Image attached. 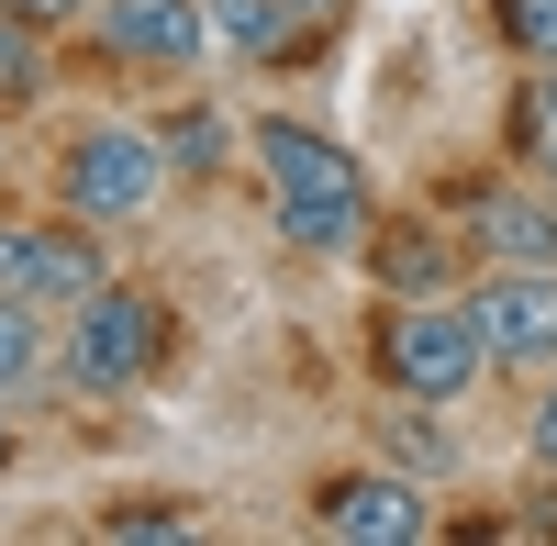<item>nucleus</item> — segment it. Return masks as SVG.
I'll return each mask as SVG.
<instances>
[{
	"label": "nucleus",
	"instance_id": "12",
	"mask_svg": "<svg viewBox=\"0 0 557 546\" xmlns=\"http://www.w3.org/2000/svg\"><path fill=\"white\" fill-rule=\"evenodd\" d=\"M513 157H524V167L546 178V190H557V67L513 89Z\"/></svg>",
	"mask_w": 557,
	"mask_h": 546
},
{
	"label": "nucleus",
	"instance_id": "16",
	"mask_svg": "<svg viewBox=\"0 0 557 546\" xmlns=\"http://www.w3.org/2000/svg\"><path fill=\"white\" fill-rule=\"evenodd\" d=\"M12 380H34V301L0 290V390H12Z\"/></svg>",
	"mask_w": 557,
	"mask_h": 546
},
{
	"label": "nucleus",
	"instance_id": "8",
	"mask_svg": "<svg viewBox=\"0 0 557 546\" xmlns=\"http://www.w3.org/2000/svg\"><path fill=\"white\" fill-rule=\"evenodd\" d=\"M312 524L335 535V546H412L435 513H424V491H412V469H368V480H335V491H323Z\"/></svg>",
	"mask_w": 557,
	"mask_h": 546
},
{
	"label": "nucleus",
	"instance_id": "11",
	"mask_svg": "<svg viewBox=\"0 0 557 546\" xmlns=\"http://www.w3.org/2000/svg\"><path fill=\"white\" fill-rule=\"evenodd\" d=\"M380 280H391V301H446L457 257H446V235H401V246H380Z\"/></svg>",
	"mask_w": 557,
	"mask_h": 546
},
{
	"label": "nucleus",
	"instance_id": "4",
	"mask_svg": "<svg viewBox=\"0 0 557 546\" xmlns=\"http://www.w3.org/2000/svg\"><path fill=\"white\" fill-rule=\"evenodd\" d=\"M380 369H391V390H412V401H457V390L491 369V346H480V324H469V301H401L391 324H380Z\"/></svg>",
	"mask_w": 557,
	"mask_h": 546
},
{
	"label": "nucleus",
	"instance_id": "2",
	"mask_svg": "<svg viewBox=\"0 0 557 546\" xmlns=\"http://www.w3.org/2000/svg\"><path fill=\"white\" fill-rule=\"evenodd\" d=\"M57 190H67L78 223H146L157 190H168V134H146V123H89L78 146H67V167H57Z\"/></svg>",
	"mask_w": 557,
	"mask_h": 546
},
{
	"label": "nucleus",
	"instance_id": "15",
	"mask_svg": "<svg viewBox=\"0 0 557 546\" xmlns=\"http://www.w3.org/2000/svg\"><path fill=\"white\" fill-rule=\"evenodd\" d=\"M491 12H502V34H513L524 57H546V67H557V0H491Z\"/></svg>",
	"mask_w": 557,
	"mask_h": 546
},
{
	"label": "nucleus",
	"instance_id": "5",
	"mask_svg": "<svg viewBox=\"0 0 557 546\" xmlns=\"http://www.w3.org/2000/svg\"><path fill=\"white\" fill-rule=\"evenodd\" d=\"M469 324L502 369H557V268H491L469 290Z\"/></svg>",
	"mask_w": 557,
	"mask_h": 546
},
{
	"label": "nucleus",
	"instance_id": "6",
	"mask_svg": "<svg viewBox=\"0 0 557 546\" xmlns=\"http://www.w3.org/2000/svg\"><path fill=\"white\" fill-rule=\"evenodd\" d=\"M0 290L67 324V312L101 290V246L89 235H45V223H0Z\"/></svg>",
	"mask_w": 557,
	"mask_h": 546
},
{
	"label": "nucleus",
	"instance_id": "17",
	"mask_svg": "<svg viewBox=\"0 0 557 546\" xmlns=\"http://www.w3.org/2000/svg\"><path fill=\"white\" fill-rule=\"evenodd\" d=\"M0 12H12V23H45V34H57L67 12H101V0H0Z\"/></svg>",
	"mask_w": 557,
	"mask_h": 546
},
{
	"label": "nucleus",
	"instance_id": "9",
	"mask_svg": "<svg viewBox=\"0 0 557 546\" xmlns=\"http://www.w3.org/2000/svg\"><path fill=\"white\" fill-rule=\"evenodd\" d=\"M469 235H480L502 268H557V201H524V190H480Z\"/></svg>",
	"mask_w": 557,
	"mask_h": 546
},
{
	"label": "nucleus",
	"instance_id": "1",
	"mask_svg": "<svg viewBox=\"0 0 557 546\" xmlns=\"http://www.w3.org/2000/svg\"><path fill=\"white\" fill-rule=\"evenodd\" d=\"M257 167L278 201V235L301 257H357L368 246V178L346 146H323L312 123H257Z\"/></svg>",
	"mask_w": 557,
	"mask_h": 546
},
{
	"label": "nucleus",
	"instance_id": "7",
	"mask_svg": "<svg viewBox=\"0 0 557 546\" xmlns=\"http://www.w3.org/2000/svg\"><path fill=\"white\" fill-rule=\"evenodd\" d=\"M112 67H201L212 57V0H101Z\"/></svg>",
	"mask_w": 557,
	"mask_h": 546
},
{
	"label": "nucleus",
	"instance_id": "19",
	"mask_svg": "<svg viewBox=\"0 0 557 546\" xmlns=\"http://www.w3.org/2000/svg\"><path fill=\"white\" fill-rule=\"evenodd\" d=\"M0 458H12V413H0Z\"/></svg>",
	"mask_w": 557,
	"mask_h": 546
},
{
	"label": "nucleus",
	"instance_id": "18",
	"mask_svg": "<svg viewBox=\"0 0 557 546\" xmlns=\"http://www.w3.org/2000/svg\"><path fill=\"white\" fill-rule=\"evenodd\" d=\"M535 458L557 469V390H546V413H535Z\"/></svg>",
	"mask_w": 557,
	"mask_h": 546
},
{
	"label": "nucleus",
	"instance_id": "13",
	"mask_svg": "<svg viewBox=\"0 0 557 546\" xmlns=\"http://www.w3.org/2000/svg\"><path fill=\"white\" fill-rule=\"evenodd\" d=\"M168 134V167H223V146H235V123L223 112H178V123H157Z\"/></svg>",
	"mask_w": 557,
	"mask_h": 546
},
{
	"label": "nucleus",
	"instance_id": "14",
	"mask_svg": "<svg viewBox=\"0 0 557 546\" xmlns=\"http://www.w3.org/2000/svg\"><path fill=\"white\" fill-rule=\"evenodd\" d=\"M34 34H45V23H12V12H0V101H34V89H45Z\"/></svg>",
	"mask_w": 557,
	"mask_h": 546
},
{
	"label": "nucleus",
	"instance_id": "10",
	"mask_svg": "<svg viewBox=\"0 0 557 546\" xmlns=\"http://www.w3.org/2000/svg\"><path fill=\"white\" fill-rule=\"evenodd\" d=\"M380 458L412 469V480H446V469H457V446H446L435 413H412V390H401V413H380Z\"/></svg>",
	"mask_w": 557,
	"mask_h": 546
},
{
	"label": "nucleus",
	"instance_id": "3",
	"mask_svg": "<svg viewBox=\"0 0 557 546\" xmlns=\"http://www.w3.org/2000/svg\"><path fill=\"white\" fill-rule=\"evenodd\" d=\"M168 357V312L146 301V290H89L78 312H67V346H57V369H67V390H134Z\"/></svg>",
	"mask_w": 557,
	"mask_h": 546
}]
</instances>
